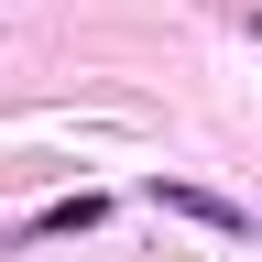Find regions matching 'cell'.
<instances>
[{"label": "cell", "mask_w": 262, "mask_h": 262, "mask_svg": "<svg viewBox=\"0 0 262 262\" xmlns=\"http://www.w3.org/2000/svg\"><path fill=\"white\" fill-rule=\"evenodd\" d=\"M251 33H262V11H251Z\"/></svg>", "instance_id": "obj_3"}, {"label": "cell", "mask_w": 262, "mask_h": 262, "mask_svg": "<svg viewBox=\"0 0 262 262\" xmlns=\"http://www.w3.org/2000/svg\"><path fill=\"white\" fill-rule=\"evenodd\" d=\"M153 196H164V208H175V219H196V229H229V241H241V229H251V219L229 208V196H208V186H153Z\"/></svg>", "instance_id": "obj_1"}, {"label": "cell", "mask_w": 262, "mask_h": 262, "mask_svg": "<svg viewBox=\"0 0 262 262\" xmlns=\"http://www.w3.org/2000/svg\"><path fill=\"white\" fill-rule=\"evenodd\" d=\"M66 229H98V196H55V208L33 219V241H66Z\"/></svg>", "instance_id": "obj_2"}]
</instances>
